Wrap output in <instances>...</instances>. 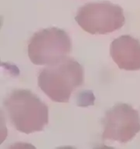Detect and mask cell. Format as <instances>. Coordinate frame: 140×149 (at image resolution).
<instances>
[{
    "label": "cell",
    "instance_id": "obj_1",
    "mask_svg": "<svg viewBox=\"0 0 140 149\" xmlns=\"http://www.w3.org/2000/svg\"><path fill=\"white\" fill-rule=\"evenodd\" d=\"M84 83V69L73 58L65 57L40 71L38 86L53 101L67 103L72 92Z\"/></svg>",
    "mask_w": 140,
    "mask_h": 149
},
{
    "label": "cell",
    "instance_id": "obj_2",
    "mask_svg": "<svg viewBox=\"0 0 140 149\" xmlns=\"http://www.w3.org/2000/svg\"><path fill=\"white\" fill-rule=\"evenodd\" d=\"M9 119L22 133L40 131L48 124V107L29 90H16L5 100Z\"/></svg>",
    "mask_w": 140,
    "mask_h": 149
},
{
    "label": "cell",
    "instance_id": "obj_3",
    "mask_svg": "<svg viewBox=\"0 0 140 149\" xmlns=\"http://www.w3.org/2000/svg\"><path fill=\"white\" fill-rule=\"evenodd\" d=\"M68 35L56 27L43 29L33 35L28 44V55L35 65H50L59 62L71 52Z\"/></svg>",
    "mask_w": 140,
    "mask_h": 149
},
{
    "label": "cell",
    "instance_id": "obj_4",
    "mask_svg": "<svg viewBox=\"0 0 140 149\" xmlns=\"http://www.w3.org/2000/svg\"><path fill=\"white\" fill-rule=\"evenodd\" d=\"M75 20L85 32L102 35L121 29L125 18L122 7L104 1L87 3L80 7Z\"/></svg>",
    "mask_w": 140,
    "mask_h": 149
},
{
    "label": "cell",
    "instance_id": "obj_5",
    "mask_svg": "<svg viewBox=\"0 0 140 149\" xmlns=\"http://www.w3.org/2000/svg\"><path fill=\"white\" fill-rule=\"evenodd\" d=\"M104 140L130 141L140 131L139 112L127 104H117L105 113L102 120Z\"/></svg>",
    "mask_w": 140,
    "mask_h": 149
},
{
    "label": "cell",
    "instance_id": "obj_6",
    "mask_svg": "<svg viewBox=\"0 0 140 149\" xmlns=\"http://www.w3.org/2000/svg\"><path fill=\"white\" fill-rule=\"evenodd\" d=\"M110 55L120 69L140 70V41L132 36L125 35L114 40L110 46Z\"/></svg>",
    "mask_w": 140,
    "mask_h": 149
}]
</instances>
